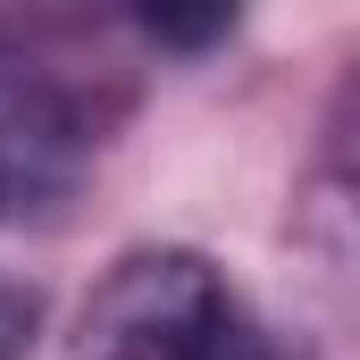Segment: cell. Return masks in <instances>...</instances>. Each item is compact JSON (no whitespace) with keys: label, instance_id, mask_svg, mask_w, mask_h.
<instances>
[{"label":"cell","instance_id":"cell-1","mask_svg":"<svg viewBox=\"0 0 360 360\" xmlns=\"http://www.w3.org/2000/svg\"><path fill=\"white\" fill-rule=\"evenodd\" d=\"M226 327H235V302L210 276V260H193V252L117 260L84 310V335L101 360H201Z\"/></svg>","mask_w":360,"mask_h":360},{"label":"cell","instance_id":"cell-2","mask_svg":"<svg viewBox=\"0 0 360 360\" xmlns=\"http://www.w3.org/2000/svg\"><path fill=\"white\" fill-rule=\"evenodd\" d=\"M126 17L160 42V51H218L243 17V0H126Z\"/></svg>","mask_w":360,"mask_h":360},{"label":"cell","instance_id":"cell-3","mask_svg":"<svg viewBox=\"0 0 360 360\" xmlns=\"http://www.w3.org/2000/svg\"><path fill=\"white\" fill-rule=\"evenodd\" d=\"M34 327H42V293L34 285H17V276H0V360H17L34 344Z\"/></svg>","mask_w":360,"mask_h":360},{"label":"cell","instance_id":"cell-4","mask_svg":"<svg viewBox=\"0 0 360 360\" xmlns=\"http://www.w3.org/2000/svg\"><path fill=\"white\" fill-rule=\"evenodd\" d=\"M201 360H269V352H260V344H252L243 327H226V335H218V344H210Z\"/></svg>","mask_w":360,"mask_h":360},{"label":"cell","instance_id":"cell-5","mask_svg":"<svg viewBox=\"0 0 360 360\" xmlns=\"http://www.w3.org/2000/svg\"><path fill=\"white\" fill-rule=\"evenodd\" d=\"M0 193H8V160H0Z\"/></svg>","mask_w":360,"mask_h":360}]
</instances>
